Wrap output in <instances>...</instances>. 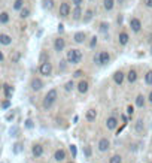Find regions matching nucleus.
<instances>
[{"instance_id":"39448f33","label":"nucleus","mask_w":152,"mask_h":163,"mask_svg":"<svg viewBox=\"0 0 152 163\" xmlns=\"http://www.w3.org/2000/svg\"><path fill=\"white\" fill-rule=\"evenodd\" d=\"M109 148H110V141L107 138H100L97 142V150L100 153H106Z\"/></svg>"},{"instance_id":"a18cd8bd","label":"nucleus","mask_w":152,"mask_h":163,"mask_svg":"<svg viewBox=\"0 0 152 163\" xmlns=\"http://www.w3.org/2000/svg\"><path fill=\"white\" fill-rule=\"evenodd\" d=\"M13 117H15V112H11V114H8V115H6V120H12Z\"/></svg>"},{"instance_id":"37998d69","label":"nucleus","mask_w":152,"mask_h":163,"mask_svg":"<svg viewBox=\"0 0 152 163\" xmlns=\"http://www.w3.org/2000/svg\"><path fill=\"white\" fill-rule=\"evenodd\" d=\"M25 127L32 129V127H33V121H32V120H27V121H25Z\"/></svg>"},{"instance_id":"ddd939ff","label":"nucleus","mask_w":152,"mask_h":163,"mask_svg":"<svg viewBox=\"0 0 152 163\" xmlns=\"http://www.w3.org/2000/svg\"><path fill=\"white\" fill-rule=\"evenodd\" d=\"M128 41H130V36L127 32H121L119 35H118V42H119V45H127L128 44Z\"/></svg>"},{"instance_id":"6ab92c4d","label":"nucleus","mask_w":152,"mask_h":163,"mask_svg":"<svg viewBox=\"0 0 152 163\" xmlns=\"http://www.w3.org/2000/svg\"><path fill=\"white\" fill-rule=\"evenodd\" d=\"M82 15H83V12H82V8H81V6H79V8H75V9L72 11V18H73L75 21H79L81 18H83Z\"/></svg>"},{"instance_id":"7c9ffc66","label":"nucleus","mask_w":152,"mask_h":163,"mask_svg":"<svg viewBox=\"0 0 152 163\" xmlns=\"http://www.w3.org/2000/svg\"><path fill=\"white\" fill-rule=\"evenodd\" d=\"M45 9H48V11H51L52 8H54V0H43V5H42Z\"/></svg>"},{"instance_id":"49530a36","label":"nucleus","mask_w":152,"mask_h":163,"mask_svg":"<svg viewBox=\"0 0 152 163\" xmlns=\"http://www.w3.org/2000/svg\"><path fill=\"white\" fill-rule=\"evenodd\" d=\"M70 151H72V154H73V157H75V156H76V148H75V145L70 147Z\"/></svg>"},{"instance_id":"a19ab883","label":"nucleus","mask_w":152,"mask_h":163,"mask_svg":"<svg viewBox=\"0 0 152 163\" xmlns=\"http://www.w3.org/2000/svg\"><path fill=\"white\" fill-rule=\"evenodd\" d=\"M72 3L75 5V8H79L82 3H83V0H72Z\"/></svg>"},{"instance_id":"72a5a7b5","label":"nucleus","mask_w":152,"mask_h":163,"mask_svg":"<svg viewBox=\"0 0 152 163\" xmlns=\"http://www.w3.org/2000/svg\"><path fill=\"white\" fill-rule=\"evenodd\" d=\"M67 60H60V63H58V69L61 70V72H66V69H67Z\"/></svg>"},{"instance_id":"f704fd0d","label":"nucleus","mask_w":152,"mask_h":163,"mask_svg":"<svg viewBox=\"0 0 152 163\" xmlns=\"http://www.w3.org/2000/svg\"><path fill=\"white\" fill-rule=\"evenodd\" d=\"M145 82L148 85H152V70H148L146 75H145Z\"/></svg>"},{"instance_id":"de8ad7c7","label":"nucleus","mask_w":152,"mask_h":163,"mask_svg":"<svg viewBox=\"0 0 152 163\" xmlns=\"http://www.w3.org/2000/svg\"><path fill=\"white\" fill-rule=\"evenodd\" d=\"M0 61H5V54L3 52H0Z\"/></svg>"},{"instance_id":"09e8293b","label":"nucleus","mask_w":152,"mask_h":163,"mask_svg":"<svg viewBox=\"0 0 152 163\" xmlns=\"http://www.w3.org/2000/svg\"><path fill=\"white\" fill-rule=\"evenodd\" d=\"M148 100H149V103H152V91L149 93V96H148Z\"/></svg>"},{"instance_id":"79ce46f5","label":"nucleus","mask_w":152,"mask_h":163,"mask_svg":"<svg viewBox=\"0 0 152 163\" xmlns=\"http://www.w3.org/2000/svg\"><path fill=\"white\" fill-rule=\"evenodd\" d=\"M13 147H15V148H13V153H20V151H21V144H15Z\"/></svg>"},{"instance_id":"423d86ee","label":"nucleus","mask_w":152,"mask_h":163,"mask_svg":"<svg viewBox=\"0 0 152 163\" xmlns=\"http://www.w3.org/2000/svg\"><path fill=\"white\" fill-rule=\"evenodd\" d=\"M43 153H45V150H43V145L42 144H35L32 147V154H33L35 159H40L43 156Z\"/></svg>"},{"instance_id":"aec40b11","label":"nucleus","mask_w":152,"mask_h":163,"mask_svg":"<svg viewBox=\"0 0 152 163\" xmlns=\"http://www.w3.org/2000/svg\"><path fill=\"white\" fill-rule=\"evenodd\" d=\"M124 78H125V75H124L122 70H118V72H115V75H113V81H115V84H118V85H121V84L124 82Z\"/></svg>"},{"instance_id":"5701e85b","label":"nucleus","mask_w":152,"mask_h":163,"mask_svg":"<svg viewBox=\"0 0 152 163\" xmlns=\"http://www.w3.org/2000/svg\"><path fill=\"white\" fill-rule=\"evenodd\" d=\"M93 17H94V11H93V9H87V11H85V14H83L82 21H83L85 24H88L91 20H93Z\"/></svg>"},{"instance_id":"9b49d317","label":"nucleus","mask_w":152,"mask_h":163,"mask_svg":"<svg viewBox=\"0 0 152 163\" xmlns=\"http://www.w3.org/2000/svg\"><path fill=\"white\" fill-rule=\"evenodd\" d=\"M66 157H67V154H66V150H63V148H58L54 153V160L55 162H64Z\"/></svg>"},{"instance_id":"1a4fd4ad","label":"nucleus","mask_w":152,"mask_h":163,"mask_svg":"<svg viewBox=\"0 0 152 163\" xmlns=\"http://www.w3.org/2000/svg\"><path fill=\"white\" fill-rule=\"evenodd\" d=\"M30 87H32V90L33 91H40L42 88H43V81L40 80V78H33L32 82H30Z\"/></svg>"},{"instance_id":"f3484780","label":"nucleus","mask_w":152,"mask_h":163,"mask_svg":"<svg viewBox=\"0 0 152 163\" xmlns=\"http://www.w3.org/2000/svg\"><path fill=\"white\" fill-rule=\"evenodd\" d=\"M134 130H136V133H139V135H142V133L145 132V123H143L142 118L136 120V123H134Z\"/></svg>"},{"instance_id":"f257e3e1","label":"nucleus","mask_w":152,"mask_h":163,"mask_svg":"<svg viewBox=\"0 0 152 163\" xmlns=\"http://www.w3.org/2000/svg\"><path fill=\"white\" fill-rule=\"evenodd\" d=\"M82 57H83L82 56V51L78 49V48H70L67 51V54H66V60H67L69 64H78V63H81Z\"/></svg>"},{"instance_id":"f03ea898","label":"nucleus","mask_w":152,"mask_h":163,"mask_svg":"<svg viewBox=\"0 0 152 163\" xmlns=\"http://www.w3.org/2000/svg\"><path fill=\"white\" fill-rule=\"evenodd\" d=\"M57 99H58L57 88H51V90L45 94V99H43V108H45V109H51L52 105L57 102Z\"/></svg>"},{"instance_id":"412c9836","label":"nucleus","mask_w":152,"mask_h":163,"mask_svg":"<svg viewBox=\"0 0 152 163\" xmlns=\"http://www.w3.org/2000/svg\"><path fill=\"white\" fill-rule=\"evenodd\" d=\"M127 81H128L130 84H134V82L137 81V72L134 69L128 70V73H127Z\"/></svg>"},{"instance_id":"e433bc0d","label":"nucleus","mask_w":152,"mask_h":163,"mask_svg":"<svg viewBox=\"0 0 152 163\" xmlns=\"http://www.w3.org/2000/svg\"><path fill=\"white\" fill-rule=\"evenodd\" d=\"M82 75H83V70H75V72H73V78H81Z\"/></svg>"},{"instance_id":"473e14b6","label":"nucleus","mask_w":152,"mask_h":163,"mask_svg":"<svg viewBox=\"0 0 152 163\" xmlns=\"http://www.w3.org/2000/svg\"><path fill=\"white\" fill-rule=\"evenodd\" d=\"M20 17H21V18H28V17H30V9H28V8H23V9H21V11H20Z\"/></svg>"},{"instance_id":"b1692460","label":"nucleus","mask_w":152,"mask_h":163,"mask_svg":"<svg viewBox=\"0 0 152 163\" xmlns=\"http://www.w3.org/2000/svg\"><path fill=\"white\" fill-rule=\"evenodd\" d=\"M113 6H115V0H103V8H105V11L110 12L113 9Z\"/></svg>"},{"instance_id":"4be33fe9","label":"nucleus","mask_w":152,"mask_h":163,"mask_svg":"<svg viewBox=\"0 0 152 163\" xmlns=\"http://www.w3.org/2000/svg\"><path fill=\"white\" fill-rule=\"evenodd\" d=\"M85 118H87V121H95V118H97V111L95 109H88L87 111V114H85Z\"/></svg>"},{"instance_id":"8fccbe9b","label":"nucleus","mask_w":152,"mask_h":163,"mask_svg":"<svg viewBox=\"0 0 152 163\" xmlns=\"http://www.w3.org/2000/svg\"><path fill=\"white\" fill-rule=\"evenodd\" d=\"M121 23H122V17L119 15V17H118V24H121Z\"/></svg>"},{"instance_id":"c756f323","label":"nucleus","mask_w":152,"mask_h":163,"mask_svg":"<svg viewBox=\"0 0 152 163\" xmlns=\"http://www.w3.org/2000/svg\"><path fill=\"white\" fill-rule=\"evenodd\" d=\"M73 88H75V82H73V81H67L66 84H64V91L70 93Z\"/></svg>"},{"instance_id":"f8f14e48","label":"nucleus","mask_w":152,"mask_h":163,"mask_svg":"<svg viewBox=\"0 0 152 163\" xmlns=\"http://www.w3.org/2000/svg\"><path fill=\"white\" fill-rule=\"evenodd\" d=\"M78 91L81 94H85L88 93V90H90V84H88V81H85V80H81V81L78 82Z\"/></svg>"},{"instance_id":"0eeeda50","label":"nucleus","mask_w":152,"mask_h":163,"mask_svg":"<svg viewBox=\"0 0 152 163\" xmlns=\"http://www.w3.org/2000/svg\"><path fill=\"white\" fill-rule=\"evenodd\" d=\"M118 124H119V120L115 115L107 117V120H106V127H107V130H115L118 127Z\"/></svg>"},{"instance_id":"a211bd4d","label":"nucleus","mask_w":152,"mask_h":163,"mask_svg":"<svg viewBox=\"0 0 152 163\" xmlns=\"http://www.w3.org/2000/svg\"><path fill=\"white\" fill-rule=\"evenodd\" d=\"M0 44H2L3 47L11 45V44H12V36L6 35V33H2V35H0Z\"/></svg>"},{"instance_id":"603ef678","label":"nucleus","mask_w":152,"mask_h":163,"mask_svg":"<svg viewBox=\"0 0 152 163\" xmlns=\"http://www.w3.org/2000/svg\"><path fill=\"white\" fill-rule=\"evenodd\" d=\"M67 163H75V162H67Z\"/></svg>"},{"instance_id":"4468645a","label":"nucleus","mask_w":152,"mask_h":163,"mask_svg":"<svg viewBox=\"0 0 152 163\" xmlns=\"http://www.w3.org/2000/svg\"><path fill=\"white\" fill-rule=\"evenodd\" d=\"M3 94H5V97H6L8 100H11L12 94H13V87L9 85V84H3Z\"/></svg>"},{"instance_id":"393cba45","label":"nucleus","mask_w":152,"mask_h":163,"mask_svg":"<svg viewBox=\"0 0 152 163\" xmlns=\"http://www.w3.org/2000/svg\"><path fill=\"white\" fill-rule=\"evenodd\" d=\"M145 103H146V97H145L143 94H139V96L136 97V106H137V108H143Z\"/></svg>"},{"instance_id":"5fc2aeb1","label":"nucleus","mask_w":152,"mask_h":163,"mask_svg":"<svg viewBox=\"0 0 152 163\" xmlns=\"http://www.w3.org/2000/svg\"><path fill=\"white\" fill-rule=\"evenodd\" d=\"M149 163H152V162H149Z\"/></svg>"},{"instance_id":"58836bf2","label":"nucleus","mask_w":152,"mask_h":163,"mask_svg":"<svg viewBox=\"0 0 152 163\" xmlns=\"http://www.w3.org/2000/svg\"><path fill=\"white\" fill-rule=\"evenodd\" d=\"M97 45V36H93L91 37V42H90V48H94Z\"/></svg>"},{"instance_id":"c03bdc74","label":"nucleus","mask_w":152,"mask_h":163,"mask_svg":"<svg viewBox=\"0 0 152 163\" xmlns=\"http://www.w3.org/2000/svg\"><path fill=\"white\" fill-rule=\"evenodd\" d=\"M143 3H145V6H148V8H152V0H143Z\"/></svg>"},{"instance_id":"7ed1b4c3","label":"nucleus","mask_w":152,"mask_h":163,"mask_svg":"<svg viewBox=\"0 0 152 163\" xmlns=\"http://www.w3.org/2000/svg\"><path fill=\"white\" fill-rule=\"evenodd\" d=\"M70 12H72V8H70V5H69V2H61L60 3L58 14L61 18H67L70 15Z\"/></svg>"},{"instance_id":"6e6552de","label":"nucleus","mask_w":152,"mask_h":163,"mask_svg":"<svg viewBox=\"0 0 152 163\" xmlns=\"http://www.w3.org/2000/svg\"><path fill=\"white\" fill-rule=\"evenodd\" d=\"M130 27H131V30H133L134 33H139L142 30V21L139 18L133 17V18H130Z\"/></svg>"},{"instance_id":"20e7f679","label":"nucleus","mask_w":152,"mask_h":163,"mask_svg":"<svg viewBox=\"0 0 152 163\" xmlns=\"http://www.w3.org/2000/svg\"><path fill=\"white\" fill-rule=\"evenodd\" d=\"M39 72H40V75H43V76L52 75V64H51L49 61H42L40 66H39Z\"/></svg>"},{"instance_id":"ea45409f","label":"nucleus","mask_w":152,"mask_h":163,"mask_svg":"<svg viewBox=\"0 0 152 163\" xmlns=\"http://www.w3.org/2000/svg\"><path fill=\"white\" fill-rule=\"evenodd\" d=\"M127 114H128L130 117H133V114H134V108H133L131 105L127 106Z\"/></svg>"},{"instance_id":"864d4df0","label":"nucleus","mask_w":152,"mask_h":163,"mask_svg":"<svg viewBox=\"0 0 152 163\" xmlns=\"http://www.w3.org/2000/svg\"><path fill=\"white\" fill-rule=\"evenodd\" d=\"M90 2H94V0H90Z\"/></svg>"},{"instance_id":"4c0bfd02","label":"nucleus","mask_w":152,"mask_h":163,"mask_svg":"<svg viewBox=\"0 0 152 163\" xmlns=\"http://www.w3.org/2000/svg\"><path fill=\"white\" fill-rule=\"evenodd\" d=\"M9 106H11V100H8V99H6V100H3V102H2V108H3V109H8Z\"/></svg>"},{"instance_id":"3c124183","label":"nucleus","mask_w":152,"mask_h":163,"mask_svg":"<svg viewBox=\"0 0 152 163\" xmlns=\"http://www.w3.org/2000/svg\"><path fill=\"white\" fill-rule=\"evenodd\" d=\"M118 3H119V5H122V3H124V2H125V0H117Z\"/></svg>"},{"instance_id":"a878e982","label":"nucleus","mask_w":152,"mask_h":163,"mask_svg":"<svg viewBox=\"0 0 152 163\" xmlns=\"http://www.w3.org/2000/svg\"><path fill=\"white\" fill-rule=\"evenodd\" d=\"M21 58V52L20 51H12L11 52V63H18Z\"/></svg>"},{"instance_id":"2eb2a0df","label":"nucleus","mask_w":152,"mask_h":163,"mask_svg":"<svg viewBox=\"0 0 152 163\" xmlns=\"http://www.w3.org/2000/svg\"><path fill=\"white\" fill-rule=\"evenodd\" d=\"M85 39H87L85 32H76V33L73 35V41H75V44H83V42H85Z\"/></svg>"},{"instance_id":"c9c22d12","label":"nucleus","mask_w":152,"mask_h":163,"mask_svg":"<svg viewBox=\"0 0 152 163\" xmlns=\"http://www.w3.org/2000/svg\"><path fill=\"white\" fill-rule=\"evenodd\" d=\"M83 154H85V157H87V159H90V157H91V147H90V145L83 147Z\"/></svg>"},{"instance_id":"cd10ccee","label":"nucleus","mask_w":152,"mask_h":163,"mask_svg":"<svg viewBox=\"0 0 152 163\" xmlns=\"http://www.w3.org/2000/svg\"><path fill=\"white\" fill-rule=\"evenodd\" d=\"M8 23H9V14L8 12H2L0 14V24L5 25V24H8Z\"/></svg>"},{"instance_id":"dca6fc26","label":"nucleus","mask_w":152,"mask_h":163,"mask_svg":"<svg viewBox=\"0 0 152 163\" xmlns=\"http://www.w3.org/2000/svg\"><path fill=\"white\" fill-rule=\"evenodd\" d=\"M98 58H100V64H107L110 61V54L107 51H100L98 52Z\"/></svg>"},{"instance_id":"c85d7f7f","label":"nucleus","mask_w":152,"mask_h":163,"mask_svg":"<svg viewBox=\"0 0 152 163\" xmlns=\"http://www.w3.org/2000/svg\"><path fill=\"white\" fill-rule=\"evenodd\" d=\"M109 163H122V156L121 154H113L109 159Z\"/></svg>"},{"instance_id":"2f4dec72","label":"nucleus","mask_w":152,"mask_h":163,"mask_svg":"<svg viewBox=\"0 0 152 163\" xmlns=\"http://www.w3.org/2000/svg\"><path fill=\"white\" fill-rule=\"evenodd\" d=\"M98 32H100V33H107V32H109V24L107 23H100V27H98Z\"/></svg>"},{"instance_id":"bb28decb","label":"nucleus","mask_w":152,"mask_h":163,"mask_svg":"<svg viewBox=\"0 0 152 163\" xmlns=\"http://www.w3.org/2000/svg\"><path fill=\"white\" fill-rule=\"evenodd\" d=\"M12 8H13L15 11H21L23 8H25V6H24V0H15L13 5H12Z\"/></svg>"},{"instance_id":"9d476101","label":"nucleus","mask_w":152,"mask_h":163,"mask_svg":"<svg viewBox=\"0 0 152 163\" xmlns=\"http://www.w3.org/2000/svg\"><path fill=\"white\" fill-rule=\"evenodd\" d=\"M64 48H66V41L63 37H57L54 41V49L57 52H61V51H64Z\"/></svg>"}]
</instances>
